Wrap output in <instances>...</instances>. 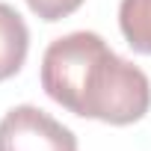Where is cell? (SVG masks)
<instances>
[{
    "mask_svg": "<svg viewBox=\"0 0 151 151\" xmlns=\"http://www.w3.org/2000/svg\"><path fill=\"white\" fill-rule=\"evenodd\" d=\"M27 50H30V30L24 18L9 3H0V80H9L21 71Z\"/></svg>",
    "mask_w": 151,
    "mask_h": 151,
    "instance_id": "obj_3",
    "label": "cell"
},
{
    "mask_svg": "<svg viewBox=\"0 0 151 151\" xmlns=\"http://www.w3.org/2000/svg\"><path fill=\"white\" fill-rule=\"evenodd\" d=\"M27 6L42 21H62V18H68L80 9L83 0H27Z\"/></svg>",
    "mask_w": 151,
    "mask_h": 151,
    "instance_id": "obj_5",
    "label": "cell"
},
{
    "mask_svg": "<svg viewBox=\"0 0 151 151\" xmlns=\"http://www.w3.org/2000/svg\"><path fill=\"white\" fill-rule=\"evenodd\" d=\"M0 151H77V136L45 110L21 104L0 119Z\"/></svg>",
    "mask_w": 151,
    "mask_h": 151,
    "instance_id": "obj_2",
    "label": "cell"
},
{
    "mask_svg": "<svg viewBox=\"0 0 151 151\" xmlns=\"http://www.w3.org/2000/svg\"><path fill=\"white\" fill-rule=\"evenodd\" d=\"M119 27L136 53H151V0H122Z\"/></svg>",
    "mask_w": 151,
    "mask_h": 151,
    "instance_id": "obj_4",
    "label": "cell"
},
{
    "mask_svg": "<svg viewBox=\"0 0 151 151\" xmlns=\"http://www.w3.org/2000/svg\"><path fill=\"white\" fill-rule=\"evenodd\" d=\"M42 89L74 116L133 124L151 107L145 71L122 59L98 33L77 30L53 39L42 56Z\"/></svg>",
    "mask_w": 151,
    "mask_h": 151,
    "instance_id": "obj_1",
    "label": "cell"
}]
</instances>
